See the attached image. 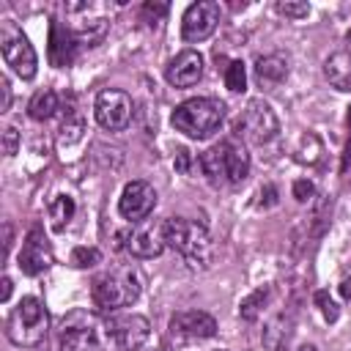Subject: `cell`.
<instances>
[{
  "label": "cell",
  "mask_w": 351,
  "mask_h": 351,
  "mask_svg": "<svg viewBox=\"0 0 351 351\" xmlns=\"http://www.w3.org/2000/svg\"><path fill=\"white\" fill-rule=\"evenodd\" d=\"M277 132H280L277 112L263 99H252L244 107V112L239 115V121H236V134H244L255 145H266L269 140L277 137Z\"/></svg>",
  "instance_id": "9"
},
{
  "label": "cell",
  "mask_w": 351,
  "mask_h": 351,
  "mask_svg": "<svg viewBox=\"0 0 351 351\" xmlns=\"http://www.w3.org/2000/svg\"><path fill=\"white\" fill-rule=\"evenodd\" d=\"M258 206H261V208L277 206V186H274V184H263V186H261V200H258Z\"/></svg>",
  "instance_id": "30"
},
{
  "label": "cell",
  "mask_w": 351,
  "mask_h": 351,
  "mask_svg": "<svg viewBox=\"0 0 351 351\" xmlns=\"http://www.w3.org/2000/svg\"><path fill=\"white\" fill-rule=\"evenodd\" d=\"M219 25V3L214 0H197L184 11L181 19V36L186 44L206 41Z\"/></svg>",
  "instance_id": "12"
},
{
  "label": "cell",
  "mask_w": 351,
  "mask_h": 351,
  "mask_svg": "<svg viewBox=\"0 0 351 351\" xmlns=\"http://www.w3.org/2000/svg\"><path fill=\"white\" fill-rule=\"evenodd\" d=\"M3 288H0V302L5 304L8 299H11V291H14V282H11V277H3V282H0Z\"/></svg>",
  "instance_id": "34"
},
{
  "label": "cell",
  "mask_w": 351,
  "mask_h": 351,
  "mask_svg": "<svg viewBox=\"0 0 351 351\" xmlns=\"http://www.w3.org/2000/svg\"><path fill=\"white\" fill-rule=\"evenodd\" d=\"M58 132H60V134H58L60 148H69V145L80 143V140H82V132H85V121H82V115H80L74 107H66Z\"/></svg>",
  "instance_id": "19"
},
{
  "label": "cell",
  "mask_w": 351,
  "mask_h": 351,
  "mask_svg": "<svg viewBox=\"0 0 351 351\" xmlns=\"http://www.w3.org/2000/svg\"><path fill=\"white\" fill-rule=\"evenodd\" d=\"M167 332H170L173 343L186 346V343H197V340L214 337L217 335V321L203 310H181V313H176L170 318Z\"/></svg>",
  "instance_id": "11"
},
{
  "label": "cell",
  "mask_w": 351,
  "mask_h": 351,
  "mask_svg": "<svg viewBox=\"0 0 351 351\" xmlns=\"http://www.w3.org/2000/svg\"><path fill=\"white\" fill-rule=\"evenodd\" d=\"M0 93H3L0 112H8V107H11V82H8V77H3V80H0Z\"/></svg>",
  "instance_id": "31"
},
{
  "label": "cell",
  "mask_w": 351,
  "mask_h": 351,
  "mask_svg": "<svg viewBox=\"0 0 351 351\" xmlns=\"http://www.w3.org/2000/svg\"><path fill=\"white\" fill-rule=\"evenodd\" d=\"M255 77L266 85H280L288 77V60L282 55H263L255 60Z\"/></svg>",
  "instance_id": "18"
},
{
  "label": "cell",
  "mask_w": 351,
  "mask_h": 351,
  "mask_svg": "<svg viewBox=\"0 0 351 351\" xmlns=\"http://www.w3.org/2000/svg\"><path fill=\"white\" fill-rule=\"evenodd\" d=\"M16 148H19V132L14 126H5L3 129V154L5 156H14Z\"/></svg>",
  "instance_id": "29"
},
{
  "label": "cell",
  "mask_w": 351,
  "mask_h": 351,
  "mask_svg": "<svg viewBox=\"0 0 351 351\" xmlns=\"http://www.w3.org/2000/svg\"><path fill=\"white\" fill-rule=\"evenodd\" d=\"M167 247L165 241V219H148L143 228L132 230L126 250L134 258H159L162 250Z\"/></svg>",
  "instance_id": "15"
},
{
  "label": "cell",
  "mask_w": 351,
  "mask_h": 351,
  "mask_svg": "<svg viewBox=\"0 0 351 351\" xmlns=\"http://www.w3.org/2000/svg\"><path fill=\"white\" fill-rule=\"evenodd\" d=\"M225 88L233 93H244L247 90V69L241 60H230L225 66Z\"/></svg>",
  "instance_id": "24"
},
{
  "label": "cell",
  "mask_w": 351,
  "mask_h": 351,
  "mask_svg": "<svg viewBox=\"0 0 351 351\" xmlns=\"http://www.w3.org/2000/svg\"><path fill=\"white\" fill-rule=\"evenodd\" d=\"M189 162H192L189 151L186 148H178V154H176V170L178 173H189Z\"/></svg>",
  "instance_id": "32"
},
{
  "label": "cell",
  "mask_w": 351,
  "mask_h": 351,
  "mask_svg": "<svg viewBox=\"0 0 351 351\" xmlns=\"http://www.w3.org/2000/svg\"><path fill=\"white\" fill-rule=\"evenodd\" d=\"M16 266L27 277H38L41 271H47L52 266V250H49V241L38 225L27 230L25 244L19 250V258H16Z\"/></svg>",
  "instance_id": "13"
},
{
  "label": "cell",
  "mask_w": 351,
  "mask_h": 351,
  "mask_svg": "<svg viewBox=\"0 0 351 351\" xmlns=\"http://www.w3.org/2000/svg\"><path fill=\"white\" fill-rule=\"evenodd\" d=\"M170 121H173L176 132H181V134H186L192 140H206L222 126L225 104L219 99H211V96H195V99L181 101L173 110Z\"/></svg>",
  "instance_id": "3"
},
{
  "label": "cell",
  "mask_w": 351,
  "mask_h": 351,
  "mask_svg": "<svg viewBox=\"0 0 351 351\" xmlns=\"http://www.w3.org/2000/svg\"><path fill=\"white\" fill-rule=\"evenodd\" d=\"M47 326H49L47 310L36 296H22L19 304L5 318V335L19 348L41 346L44 337H47Z\"/></svg>",
  "instance_id": "6"
},
{
  "label": "cell",
  "mask_w": 351,
  "mask_h": 351,
  "mask_svg": "<svg viewBox=\"0 0 351 351\" xmlns=\"http://www.w3.org/2000/svg\"><path fill=\"white\" fill-rule=\"evenodd\" d=\"M269 296H271V291H269L266 285H263V288H255L250 296L241 299V304H239V315H241L244 321H258V315L263 313Z\"/></svg>",
  "instance_id": "22"
},
{
  "label": "cell",
  "mask_w": 351,
  "mask_h": 351,
  "mask_svg": "<svg viewBox=\"0 0 351 351\" xmlns=\"http://www.w3.org/2000/svg\"><path fill=\"white\" fill-rule=\"evenodd\" d=\"M299 351H318V348H315V346H313V343H304V346H302V348H299Z\"/></svg>",
  "instance_id": "39"
},
{
  "label": "cell",
  "mask_w": 351,
  "mask_h": 351,
  "mask_svg": "<svg viewBox=\"0 0 351 351\" xmlns=\"http://www.w3.org/2000/svg\"><path fill=\"white\" fill-rule=\"evenodd\" d=\"M96 263H101V252H99L96 247H74V250H71V266H77V269H90V266H96Z\"/></svg>",
  "instance_id": "25"
},
{
  "label": "cell",
  "mask_w": 351,
  "mask_h": 351,
  "mask_svg": "<svg viewBox=\"0 0 351 351\" xmlns=\"http://www.w3.org/2000/svg\"><path fill=\"white\" fill-rule=\"evenodd\" d=\"M165 241L173 247L192 269H208L214 261V241L200 222L170 217L165 219Z\"/></svg>",
  "instance_id": "1"
},
{
  "label": "cell",
  "mask_w": 351,
  "mask_h": 351,
  "mask_svg": "<svg viewBox=\"0 0 351 351\" xmlns=\"http://www.w3.org/2000/svg\"><path fill=\"white\" fill-rule=\"evenodd\" d=\"M137 351H162V348H159V346H154V343H145V346H143V348H137Z\"/></svg>",
  "instance_id": "37"
},
{
  "label": "cell",
  "mask_w": 351,
  "mask_h": 351,
  "mask_svg": "<svg viewBox=\"0 0 351 351\" xmlns=\"http://www.w3.org/2000/svg\"><path fill=\"white\" fill-rule=\"evenodd\" d=\"M274 8H277V14H282L288 19H304L310 14V5L304 0H280Z\"/></svg>",
  "instance_id": "27"
},
{
  "label": "cell",
  "mask_w": 351,
  "mask_h": 351,
  "mask_svg": "<svg viewBox=\"0 0 351 351\" xmlns=\"http://www.w3.org/2000/svg\"><path fill=\"white\" fill-rule=\"evenodd\" d=\"M55 110H60V107H58L55 90H49V88L38 90V93L30 99V104H27V115H30L33 121H47V118L55 115Z\"/></svg>",
  "instance_id": "20"
},
{
  "label": "cell",
  "mask_w": 351,
  "mask_h": 351,
  "mask_svg": "<svg viewBox=\"0 0 351 351\" xmlns=\"http://www.w3.org/2000/svg\"><path fill=\"white\" fill-rule=\"evenodd\" d=\"M324 77L335 90L351 93V52L337 49L324 60Z\"/></svg>",
  "instance_id": "17"
},
{
  "label": "cell",
  "mask_w": 351,
  "mask_h": 351,
  "mask_svg": "<svg viewBox=\"0 0 351 351\" xmlns=\"http://www.w3.org/2000/svg\"><path fill=\"white\" fill-rule=\"evenodd\" d=\"M60 351H110L104 337V318L90 310H71L58 329Z\"/></svg>",
  "instance_id": "5"
},
{
  "label": "cell",
  "mask_w": 351,
  "mask_h": 351,
  "mask_svg": "<svg viewBox=\"0 0 351 351\" xmlns=\"http://www.w3.org/2000/svg\"><path fill=\"white\" fill-rule=\"evenodd\" d=\"M321 154H324L321 140H318L313 132L302 134V140H299V145H296V159H299L302 165H315V162L321 159Z\"/></svg>",
  "instance_id": "23"
},
{
  "label": "cell",
  "mask_w": 351,
  "mask_h": 351,
  "mask_svg": "<svg viewBox=\"0 0 351 351\" xmlns=\"http://www.w3.org/2000/svg\"><path fill=\"white\" fill-rule=\"evenodd\" d=\"M145 14H154V16H162L165 11H167V5H154V3H145V8H143Z\"/></svg>",
  "instance_id": "35"
},
{
  "label": "cell",
  "mask_w": 351,
  "mask_h": 351,
  "mask_svg": "<svg viewBox=\"0 0 351 351\" xmlns=\"http://www.w3.org/2000/svg\"><path fill=\"white\" fill-rule=\"evenodd\" d=\"M140 291H143V277L134 266H118L112 271H104L90 285L93 304L101 307V310L129 307L132 302H137Z\"/></svg>",
  "instance_id": "4"
},
{
  "label": "cell",
  "mask_w": 351,
  "mask_h": 351,
  "mask_svg": "<svg viewBox=\"0 0 351 351\" xmlns=\"http://www.w3.org/2000/svg\"><path fill=\"white\" fill-rule=\"evenodd\" d=\"M340 296H343V299H351V277H346V280L340 282Z\"/></svg>",
  "instance_id": "36"
},
{
  "label": "cell",
  "mask_w": 351,
  "mask_h": 351,
  "mask_svg": "<svg viewBox=\"0 0 351 351\" xmlns=\"http://www.w3.org/2000/svg\"><path fill=\"white\" fill-rule=\"evenodd\" d=\"M132 99L129 93L118 90V88H104L99 96H96V104H93V115L99 121L101 129L107 132H121L129 126L132 121Z\"/></svg>",
  "instance_id": "10"
},
{
  "label": "cell",
  "mask_w": 351,
  "mask_h": 351,
  "mask_svg": "<svg viewBox=\"0 0 351 351\" xmlns=\"http://www.w3.org/2000/svg\"><path fill=\"white\" fill-rule=\"evenodd\" d=\"M0 52H3L5 63L22 80H33L36 77V71H38V55H36L33 44L27 41V36L16 25H11V22H5L3 30H0Z\"/></svg>",
  "instance_id": "8"
},
{
  "label": "cell",
  "mask_w": 351,
  "mask_h": 351,
  "mask_svg": "<svg viewBox=\"0 0 351 351\" xmlns=\"http://www.w3.org/2000/svg\"><path fill=\"white\" fill-rule=\"evenodd\" d=\"M11 244H14V228H11V222H3V252H5V258L11 252Z\"/></svg>",
  "instance_id": "33"
},
{
  "label": "cell",
  "mask_w": 351,
  "mask_h": 351,
  "mask_svg": "<svg viewBox=\"0 0 351 351\" xmlns=\"http://www.w3.org/2000/svg\"><path fill=\"white\" fill-rule=\"evenodd\" d=\"M74 197H69V195H55L52 200H49V222H52V228L55 230H63L66 225H69V219L74 217Z\"/></svg>",
  "instance_id": "21"
},
{
  "label": "cell",
  "mask_w": 351,
  "mask_h": 351,
  "mask_svg": "<svg viewBox=\"0 0 351 351\" xmlns=\"http://www.w3.org/2000/svg\"><path fill=\"white\" fill-rule=\"evenodd\" d=\"M274 351H282V348H274Z\"/></svg>",
  "instance_id": "41"
},
{
  "label": "cell",
  "mask_w": 351,
  "mask_h": 351,
  "mask_svg": "<svg viewBox=\"0 0 351 351\" xmlns=\"http://www.w3.org/2000/svg\"><path fill=\"white\" fill-rule=\"evenodd\" d=\"M197 165H200L203 176L217 186L241 184L250 176V154L244 145H239L233 140H222V143L211 145L208 151H203L197 156Z\"/></svg>",
  "instance_id": "2"
},
{
  "label": "cell",
  "mask_w": 351,
  "mask_h": 351,
  "mask_svg": "<svg viewBox=\"0 0 351 351\" xmlns=\"http://www.w3.org/2000/svg\"><path fill=\"white\" fill-rule=\"evenodd\" d=\"M348 129H351V107H348ZM346 156H351V140H348V148H346Z\"/></svg>",
  "instance_id": "38"
},
{
  "label": "cell",
  "mask_w": 351,
  "mask_h": 351,
  "mask_svg": "<svg viewBox=\"0 0 351 351\" xmlns=\"http://www.w3.org/2000/svg\"><path fill=\"white\" fill-rule=\"evenodd\" d=\"M165 77L173 88H192L203 77V55L197 49H181L170 60Z\"/></svg>",
  "instance_id": "16"
},
{
  "label": "cell",
  "mask_w": 351,
  "mask_h": 351,
  "mask_svg": "<svg viewBox=\"0 0 351 351\" xmlns=\"http://www.w3.org/2000/svg\"><path fill=\"white\" fill-rule=\"evenodd\" d=\"M104 337L110 351H137L151 343V324L137 313H118L104 318Z\"/></svg>",
  "instance_id": "7"
},
{
  "label": "cell",
  "mask_w": 351,
  "mask_h": 351,
  "mask_svg": "<svg viewBox=\"0 0 351 351\" xmlns=\"http://www.w3.org/2000/svg\"><path fill=\"white\" fill-rule=\"evenodd\" d=\"M315 304H318V310H321V315H324L326 324H335L340 318V307L329 296V291H315Z\"/></svg>",
  "instance_id": "26"
},
{
  "label": "cell",
  "mask_w": 351,
  "mask_h": 351,
  "mask_svg": "<svg viewBox=\"0 0 351 351\" xmlns=\"http://www.w3.org/2000/svg\"><path fill=\"white\" fill-rule=\"evenodd\" d=\"M348 41H351V30H348Z\"/></svg>",
  "instance_id": "40"
},
{
  "label": "cell",
  "mask_w": 351,
  "mask_h": 351,
  "mask_svg": "<svg viewBox=\"0 0 351 351\" xmlns=\"http://www.w3.org/2000/svg\"><path fill=\"white\" fill-rule=\"evenodd\" d=\"M293 197H296L299 203H307V200H313V197H315V186H313V181H307V178H299V181H293Z\"/></svg>",
  "instance_id": "28"
},
{
  "label": "cell",
  "mask_w": 351,
  "mask_h": 351,
  "mask_svg": "<svg viewBox=\"0 0 351 351\" xmlns=\"http://www.w3.org/2000/svg\"><path fill=\"white\" fill-rule=\"evenodd\" d=\"M156 206V189L148 181H129L121 192L118 211L129 222H143Z\"/></svg>",
  "instance_id": "14"
}]
</instances>
